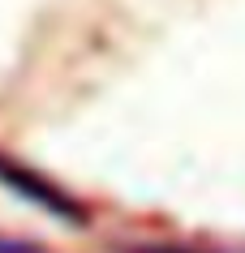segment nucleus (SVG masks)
Masks as SVG:
<instances>
[{"instance_id": "1", "label": "nucleus", "mask_w": 245, "mask_h": 253, "mask_svg": "<svg viewBox=\"0 0 245 253\" xmlns=\"http://www.w3.org/2000/svg\"><path fill=\"white\" fill-rule=\"evenodd\" d=\"M0 253H43L35 240H13V236H0Z\"/></svg>"}, {"instance_id": "2", "label": "nucleus", "mask_w": 245, "mask_h": 253, "mask_svg": "<svg viewBox=\"0 0 245 253\" xmlns=\"http://www.w3.org/2000/svg\"><path fill=\"white\" fill-rule=\"evenodd\" d=\"M138 253H194V249H181V245H147V249Z\"/></svg>"}]
</instances>
